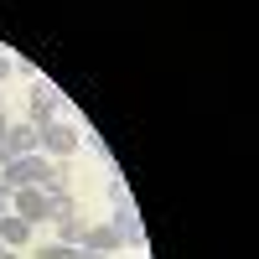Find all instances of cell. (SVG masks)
Masks as SVG:
<instances>
[{
	"instance_id": "6da1fadb",
	"label": "cell",
	"mask_w": 259,
	"mask_h": 259,
	"mask_svg": "<svg viewBox=\"0 0 259 259\" xmlns=\"http://www.w3.org/2000/svg\"><path fill=\"white\" fill-rule=\"evenodd\" d=\"M52 177H57V166L41 156V150H31V156H16L11 166H0V182H6L11 192H16V187H47Z\"/></svg>"
},
{
	"instance_id": "7a4b0ae2",
	"label": "cell",
	"mask_w": 259,
	"mask_h": 259,
	"mask_svg": "<svg viewBox=\"0 0 259 259\" xmlns=\"http://www.w3.org/2000/svg\"><path fill=\"white\" fill-rule=\"evenodd\" d=\"M36 150L47 161H62V156H78V145H83V135H78V124H68V119H52V124H41L36 130Z\"/></svg>"
},
{
	"instance_id": "3957f363",
	"label": "cell",
	"mask_w": 259,
	"mask_h": 259,
	"mask_svg": "<svg viewBox=\"0 0 259 259\" xmlns=\"http://www.w3.org/2000/svg\"><path fill=\"white\" fill-rule=\"evenodd\" d=\"M11 212H21L31 228L47 223V218H52V207H47V187H16V192H11Z\"/></svg>"
},
{
	"instance_id": "277c9868",
	"label": "cell",
	"mask_w": 259,
	"mask_h": 259,
	"mask_svg": "<svg viewBox=\"0 0 259 259\" xmlns=\"http://www.w3.org/2000/svg\"><path fill=\"white\" fill-rule=\"evenodd\" d=\"M62 114V104H57V89H47V83H36L31 89V124L41 130V124H52Z\"/></svg>"
},
{
	"instance_id": "5b68a950",
	"label": "cell",
	"mask_w": 259,
	"mask_h": 259,
	"mask_svg": "<svg viewBox=\"0 0 259 259\" xmlns=\"http://www.w3.org/2000/svg\"><path fill=\"white\" fill-rule=\"evenodd\" d=\"M78 249L114 254V249H119V228H114V223H89V228H83V244H78Z\"/></svg>"
},
{
	"instance_id": "8992f818",
	"label": "cell",
	"mask_w": 259,
	"mask_h": 259,
	"mask_svg": "<svg viewBox=\"0 0 259 259\" xmlns=\"http://www.w3.org/2000/svg\"><path fill=\"white\" fill-rule=\"evenodd\" d=\"M31 223L26 218H21V212H0V244H6V249H21V244H31Z\"/></svg>"
},
{
	"instance_id": "52a82bcc",
	"label": "cell",
	"mask_w": 259,
	"mask_h": 259,
	"mask_svg": "<svg viewBox=\"0 0 259 259\" xmlns=\"http://www.w3.org/2000/svg\"><path fill=\"white\" fill-rule=\"evenodd\" d=\"M114 228H119V244H124V249H140V244H145L140 212H114Z\"/></svg>"
},
{
	"instance_id": "ba28073f",
	"label": "cell",
	"mask_w": 259,
	"mask_h": 259,
	"mask_svg": "<svg viewBox=\"0 0 259 259\" xmlns=\"http://www.w3.org/2000/svg\"><path fill=\"white\" fill-rule=\"evenodd\" d=\"M83 228H89V223H83L78 212H73V218H62V223H57V244H62V249H78V244H83Z\"/></svg>"
},
{
	"instance_id": "9c48e42d",
	"label": "cell",
	"mask_w": 259,
	"mask_h": 259,
	"mask_svg": "<svg viewBox=\"0 0 259 259\" xmlns=\"http://www.w3.org/2000/svg\"><path fill=\"white\" fill-rule=\"evenodd\" d=\"M104 192H109V207H114V212H135V202H130V187H124V177H109V187H104Z\"/></svg>"
},
{
	"instance_id": "30bf717a",
	"label": "cell",
	"mask_w": 259,
	"mask_h": 259,
	"mask_svg": "<svg viewBox=\"0 0 259 259\" xmlns=\"http://www.w3.org/2000/svg\"><path fill=\"white\" fill-rule=\"evenodd\" d=\"M11 140H16V150H21V156H31V150H36V140H41V135H36V124L26 119V124H11Z\"/></svg>"
},
{
	"instance_id": "8fae6325",
	"label": "cell",
	"mask_w": 259,
	"mask_h": 259,
	"mask_svg": "<svg viewBox=\"0 0 259 259\" xmlns=\"http://www.w3.org/2000/svg\"><path fill=\"white\" fill-rule=\"evenodd\" d=\"M36 259H68V249L62 244H36Z\"/></svg>"
},
{
	"instance_id": "7c38bea8",
	"label": "cell",
	"mask_w": 259,
	"mask_h": 259,
	"mask_svg": "<svg viewBox=\"0 0 259 259\" xmlns=\"http://www.w3.org/2000/svg\"><path fill=\"white\" fill-rule=\"evenodd\" d=\"M68 259H109V254H94V249H68Z\"/></svg>"
},
{
	"instance_id": "4fadbf2b",
	"label": "cell",
	"mask_w": 259,
	"mask_h": 259,
	"mask_svg": "<svg viewBox=\"0 0 259 259\" xmlns=\"http://www.w3.org/2000/svg\"><path fill=\"white\" fill-rule=\"evenodd\" d=\"M11 73H16V62H11V57H6V52H0V83H6V78H11Z\"/></svg>"
},
{
	"instance_id": "5bb4252c",
	"label": "cell",
	"mask_w": 259,
	"mask_h": 259,
	"mask_svg": "<svg viewBox=\"0 0 259 259\" xmlns=\"http://www.w3.org/2000/svg\"><path fill=\"white\" fill-rule=\"evenodd\" d=\"M0 212H11V187L0 182Z\"/></svg>"
},
{
	"instance_id": "9a60e30c",
	"label": "cell",
	"mask_w": 259,
	"mask_h": 259,
	"mask_svg": "<svg viewBox=\"0 0 259 259\" xmlns=\"http://www.w3.org/2000/svg\"><path fill=\"white\" fill-rule=\"evenodd\" d=\"M6 130H11V119H6V109H0V135H6Z\"/></svg>"
}]
</instances>
